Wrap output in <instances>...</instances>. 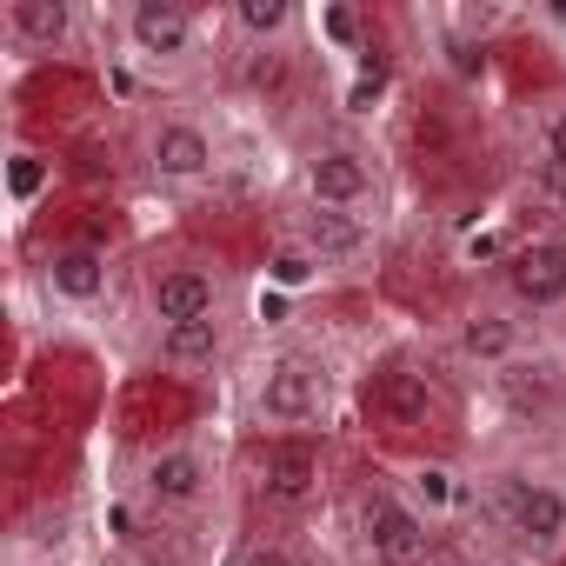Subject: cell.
Here are the masks:
<instances>
[{"mask_svg":"<svg viewBox=\"0 0 566 566\" xmlns=\"http://www.w3.org/2000/svg\"><path fill=\"white\" fill-rule=\"evenodd\" d=\"M473 506H480L486 539L506 546L520 566H546L566 553V473H553L539 460H506V467L480 473Z\"/></svg>","mask_w":566,"mask_h":566,"instance_id":"obj_1","label":"cell"},{"mask_svg":"<svg viewBox=\"0 0 566 566\" xmlns=\"http://www.w3.org/2000/svg\"><path fill=\"white\" fill-rule=\"evenodd\" d=\"M220 493H227V453H220L213 440H200V433L154 440V447H140L134 467H127V500H134V513H140L147 526H167V533L207 520V513L220 506Z\"/></svg>","mask_w":566,"mask_h":566,"instance_id":"obj_2","label":"cell"},{"mask_svg":"<svg viewBox=\"0 0 566 566\" xmlns=\"http://www.w3.org/2000/svg\"><path fill=\"white\" fill-rule=\"evenodd\" d=\"M134 314L147 327V340L180 334L193 321H220V314H233V280L213 253H193V247L147 253L134 273Z\"/></svg>","mask_w":566,"mask_h":566,"instance_id":"obj_3","label":"cell"},{"mask_svg":"<svg viewBox=\"0 0 566 566\" xmlns=\"http://www.w3.org/2000/svg\"><path fill=\"white\" fill-rule=\"evenodd\" d=\"M240 480H247V500L266 513V526L307 520L334 486L327 433H253V447L240 460Z\"/></svg>","mask_w":566,"mask_h":566,"instance_id":"obj_4","label":"cell"},{"mask_svg":"<svg viewBox=\"0 0 566 566\" xmlns=\"http://www.w3.org/2000/svg\"><path fill=\"white\" fill-rule=\"evenodd\" d=\"M120 54L160 81H187L213 61V41H220V14L207 8H187V0H127V8L107 14Z\"/></svg>","mask_w":566,"mask_h":566,"instance_id":"obj_5","label":"cell"},{"mask_svg":"<svg viewBox=\"0 0 566 566\" xmlns=\"http://www.w3.org/2000/svg\"><path fill=\"white\" fill-rule=\"evenodd\" d=\"M334 367L314 347H273L247 374V420L253 433H327L334 420Z\"/></svg>","mask_w":566,"mask_h":566,"instance_id":"obj_6","label":"cell"},{"mask_svg":"<svg viewBox=\"0 0 566 566\" xmlns=\"http://www.w3.org/2000/svg\"><path fill=\"white\" fill-rule=\"evenodd\" d=\"M347 526H354V546L367 566H420L440 546V520L394 473H360V486L347 500Z\"/></svg>","mask_w":566,"mask_h":566,"instance_id":"obj_7","label":"cell"},{"mask_svg":"<svg viewBox=\"0 0 566 566\" xmlns=\"http://www.w3.org/2000/svg\"><path fill=\"white\" fill-rule=\"evenodd\" d=\"M227 167V147H220V127L193 107H154L140 120V174L147 187L160 193H200L213 187Z\"/></svg>","mask_w":566,"mask_h":566,"instance_id":"obj_8","label":"cell"},{"mask_svg":"<svg viewBox=\"0 0 566 566\" xmlns=\"http://www.w3.org/2000/svg\"><path fill=\"white\" fill-rule=\"evenodd\" d=\"M301 207H334V213H367L387 200V167L360 134H314L294 160Z\"/></svg>","mask_w":566,"mask_h":566,"instance_id":"obj_9","label":"cell"},{"mask_svg":"<svg viewBox=\"0 0 566 566\" xmlns=\"http://www.w3.org/2000/svg\"><path fill=\"white\" fill-rule=\"evenodd\" d=\"M493 301L513 307L526 327L566 314V227H539L513 240L493 266Z\"/></svg>","mask_w":566,"mask_h":566,"instance_id":"obj_10","label":"cell"},{"mask_svg":"<svg viewBox=\"0 0 566 566\" xmlns=\"http://www.w3.org/2000/svg\"><path fill=\"white\" fill-rule=\"evenodd\" d=\"M81 34H87V14L74 0H8V8H0V41H8L21 61L74 54Z\"/></svg>","mask_w":566,"mask_h":566,"instance_id":"obj_11","label":"cell"},{"mask_svg":"<svg viewBox=\"0 0 566 566\" xmlns=\"http://www.w3.org/2000/svg\"><path fill=\"white\" fill-rule=\"evenodd\" d=\"M41 287L61 307H101L114 287V253L101 240H54L41 260Z\"/></svg>","mask_w":566,"mask_h":566,"instance_id":"obj_12","label":"cell"},{"mask_svg":"<svg viewBox=\"0 0 566 566\" xmlns=\"http://www.w3.org/2000/svg\"><path fill=\"white\" fill-rule=\"evenodd\" d=\"M294 247L314 260V273H327V266H360V260L374 253V213L301 207V213H294Z\"/></svg>","mask_w":566,"mask_h":566,"instance_id":"obj_13","label":"cell"},{"mask_svg":"<svg viewBox=\"0 0 566 566\" xmlns=\"http://www.w3.org/2000/svg\"><path fill=\"white\" fill-rule=\"evenodd\" d=\"M453 347H460V360H467V367H480V374L493 380L500 367H513V360L533 347V327H526L513 307L486 301V307L460 314V327H453Z\"/></svg>","mask_w":566,"mask_h":566,"instance_id":"obj_14","label":"cell"},{"mask_svg":"<svg viewBox=\"0 0 566 566\" xmlns=\"http://www.w3.org/2000/svg\"><path fill=\"white\" fill-rule=\"evenodd\" d=\"M307 28L301 14V0H227L220 8V34L247 54H280V48H294Z\"/></svg>","mask_w":566,"mask_h":566,"instance_id":"obj_15","label":"cell"},{"mask_svg":"<svg viewBox=\"0 0 566 566\" xmlns=\"http://www.w3.org/2000/svg\"><path fill=\"white\" fill-rule=\"evenodd\" d=\"M147 354H154L167 374H180V380H213V374L233 360V314L193 321V327H180V334H154Z\"/></svg>","mask_w":566,"mask_h":566,"instance_id":"obj_16","label":"cell"},{"mask_svg":"<svg viewBox=\"0 0 566 566\" xmlns=\"http://www.w3.org/2000/svg\"><path fill=\"white\" fill-rule=\"evenodd\" d=\"M533 187L566 207V94H553L533 120Z\"/></svg>","mask_w":566,"mask_h":566,"instance_id":"obj_17","label":"cell"},{"mask_svg":"<svg viewBox=\"0 0 566 566\" xmlns=\"http://www.w3.org/2000/svg\"><path fill=\"white\" fill-rule=\"evenodd\" d=\"M220 566H314V559H307V546H301L294 526H253V533H240L227 546Z\"/></svg>","mask_w":566,"mask_h":566,"instance_id":"obj_18","label":"cell"},{"mask_svg":"<svg viewBox=\"0 0 566 566\" xmlns=\"http://www.w3.org/2000/svg\"><path fill=\"white\" fill-rule=\"evenodd\" d=\"M114 566H207L193 546H187V533H167V526H147V533H134L120 553H114Z\"/></svg>","mask_w":566,"mask_h":566,"instance_id":"obj_19","label":"cell"},{"mask_svg":"<svg viewBox=\"0 0 566 566\" xmlns=\"http://www.w3.org/2000/svg\"><path fill=\"white\" fill-rule=\"evenodd\" d=\"M420 566H486V559H480V553H473V546H467L460 533H440V546H433V553H427Z\"/></svg>","mask_w":566,"mask_h":566,"instance_id":"obj_20","label":"cell"}]
</instances>
